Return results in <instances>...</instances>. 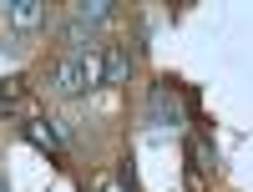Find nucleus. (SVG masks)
<instances>
[{
    "label": "nucleus",
    "mask_w": 253,
    "mask_h": 192,
    "mask_svg": "<svg viewBox=\"0 0 253 192\" xmlns=\"http://www.w3.org/2000/svg\"><path fill=\"white\" fill-rule=\"evenodd\" d=\"M96 81H101V66H96V61L91 56H71V61H61V66H56V86L61 91H86V86H96Z\"/></svg>",
    "instance_id": "1"
},
{
    "label": "nucleus",
    "mask_w": 253,
    "mask_h": 192,
    "mask_svg": "<svg viewBox=\"0 0 253 192\" xmlns=\"http://www.w3.org/2000/svg\"><path fill=\"white\" fill-rule=\"evenodd\" d=\"M26 137H31L36 147H46V152H51V157L61 152V132H56V126H51V121H31V126H26Z\"/></svg>",
    "instance_id": "4"
},
{
    "label": "nucleus",
    "mask_w": 253,
    "mask_h": 192,
    "mask_svg": "<svg viewBox=\"0 0 253 192\" xmlns=\"http://www.w3.org/2000/svg\"><path fill=\"white\" fill-rule=\"evenodd\" d=\"M126 76H132V51L107 46V56H101V86H122Z\"/></svg>",
    "instance_id": "2"
},
{
    "label": "nucleus",
    "mask_w": 253,
    "mask_h": 192,
    "mask_svg": "<svg viewBox=\"0 0 253 192\" xmlns=\"http://www.w3.org/2000/svg\"><path fill=\"white\" fill-rule=\"evenodd\" d=\"M0 192H5V187H0Z\"/></svg>",
    "instance_id": "6"
},
{
    "label": "nucleus",
    "mask_w": 253,
    "mask_h": 192,
    "mask_svg": "<svg viewBox=\"0 0 253 192\" xmlns=\"http://www.w3.org/2000/svg\"><path fill=\"white\" fill-rule=\"evenodd\" d=\"M41 0H10V26H20V31H31V26H41Z\"/></svg>",
    "instance_id": "3"
},
{
    "label": "nucleus",
    "mask_w": 253,
    "mask_h": 192,
    "mask_svg": "<svg viewBox=\"0 0 253 192\" xmlns=\"http://www.w3.org/2000/svg\"><path fill=\"white\" fill-rule=\"evenodd\" d=\"M112 15V0H81V20L86 26H96V20H107Z\"/></svg>",
    "instance_id": "5"
}]
</instances>
